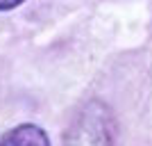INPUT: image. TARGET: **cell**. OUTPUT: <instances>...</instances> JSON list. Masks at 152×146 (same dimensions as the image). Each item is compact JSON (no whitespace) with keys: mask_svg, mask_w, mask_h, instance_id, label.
<instances>
[{"mask_svg":"<svg viewBox=\"0 0 152 146\" xmlns=\"http://www.w3.org/2000/svg\"><path fill=\"white\" fill-rule=\"evenodd\" d=\"M23 2H25V0H0V12H9V9L23 5Z\"/></svg>","mask_w":152,"mask_h":146,"instance_id":"cell-3","label":"cell"},{"mask_svg":"<svg viewBox=\"0 0 152 146\" xmlns=\"http://www.w3.org/2000/svg\"><path fill=\"white\" fill-rule=\"evenodd\" d=\"M0 144H39V146H48L50 139H48V135L39 126H34V123H20V126H16L14 130L2 135V137H0Z\"/></svg>","mask_w":152,"mask_h":146,"instance_id":"cell-2","label":"cell"},{"mask_svg":"<svg viewBox=\"0 0 152 146\" xmlns=\"http://www.w3.org/2000/svg\"><path fill=\"white\" fill-rule=\"evenodd\" d=\"M116 139V119L100 101H89L77 110L64 142L68 144H111Z\"/></svg>","mask_w":152,"mask_h":146,"instance_id":"cell-1","label":"cell"}]
</instances>
